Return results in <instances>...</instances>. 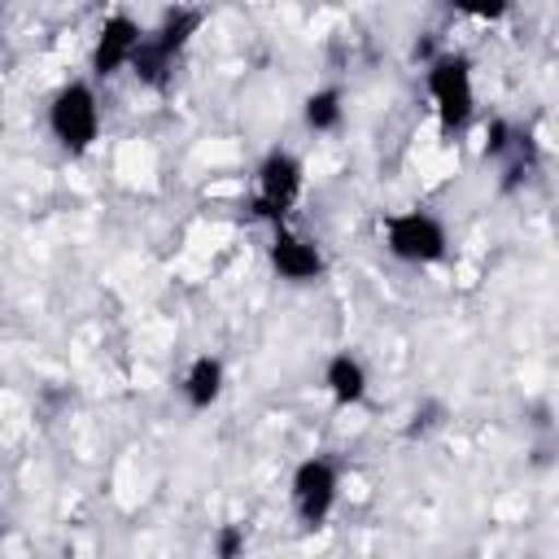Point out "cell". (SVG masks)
<instances>
[{"mask_svg":"<svg viewBox=\"0 0 559 559\" xmlns=\"http://www.w3.org/2000/svg\"><path fill=\"white\" fill-rule=\"evenodd\" d=\"M445 424V406L441 402H419L415 411H411V419H406V437L415 441V437H428V432H437Z\"/></svg>","mask_w":559,"mask_h":559,"instance_id":"obj_13","label":"cell"},{"mask_svg":"<svg viewBox=\"0 0 559 559\" xmlns=\"http://www.w3.org/2000/svg\"><path fill=\"white\" fill-rule=\"evenodd\" d=\"M345 114H349V96L341 83H319L314 92L301 96V127L310 135H336L345 127Z\"/></svg>","mask_w":559,"mask_h":559,"instance_id":"obj_11","label":"cell"},{"mask_svg":"<svg viewBox=\"0 0 559 559\" xmlns=\"http://www.w3.org/2000/svg\"><path fill=\"white\" fill-rule=\"evenodd\" d=\"M384 253L402 266H441L450 258V227L424 205H406L380 218Z\"/></svg>","mask_w":559,"mask_h":559,"instance_id":"obj_5","label":"cell"},{"mask_svg":"<svg viewBox=\"0 0 559 559\" xmlns=\"http://www.w3.org/2000/svg\"><path fill=\"white\" fill-rule=\"evenodd\" d=\"M100 96L92 79H66L52 87L48 105H44V127L48 140L66 153V157H87L100 140Z\"/></svg>","mask_w":559,"mask_h":559,"instance_id":"obj_3","label":"cell"},{"mask_svg":"<svg viewBox=\"0 0 559 559\" xmlns=\"http://www.w3.org/2000/svg\"><path fill=\"white\" fill-rule=\"evenodd\" d=\"M319 384L332 397V406H341V411H354V406H362L371 397V371H367L358 349H332L323 358Z\"/></svg>","mask_w":559,"mask_h":559,"instance_id":"obj_9","label":"cell"},{"mask_svg":"<svg viewBox=\"0 0 559 559\" xmlns=\"http://www.w3.org/2000/svg\"><path fill=\"white\" fill-rule=\"evenodd\" d=\"M341 480H345V472L332 454L297 459V467L288 472V511L306 533L328 528V520L341 507Z\"/></svg>","mask_w":559,"mask_h":559,"instance_id":"obj_6","label":"cell"},{"mask_svg":"<svg viewBox=\"0 0 559 559\" xmlns=\"http://www.w3.org/2000/svg\"><path fill=\"white\" fill-rule=\"evenodd\" d=\"M424 96L441 140H459L476 122V66L463 48H437L424 57Z\"/></svg>","mask_w":559,"mask_h":559,"instance_id":"obj_2","label":"cell"},{"mask_svg":"<svg viewBox=\"0 0 559 559\" xmlns=\"http://www.w3.org/2000/svg\"><path fill=\"white\" fill-rule=\"evenodd\" d=\"M223 393H227V362L218 354H210V349L192 354L188 367L179 371V397H183V406L201 415V411L218 406Z\"/></svg>","mask_w":559,"mask_h":559,"instance_id":"obj_10","label":"cell"},{"mask_svg":"<svg viewBox=\"0 0 559 559\" xmlns=\"http://www.w3.org/2000/svg\"><path fill=\"white\" fill-rule=\"evenodd\" d=\"M201 22H205V9H197V4H170V9H162L157 22L144 26V39H140V48H135L127 74H131L144 92H170L175 70H179V61H183L192 35L201 31Z\"/></svg>","mask_w":559,"mask_h":559,"instance_id":"obj_1","label":"cell"},{"mask_svg":"<svg viewBox=\"0 0 559 559\" xmlns=\"http://www.w3.org/2000/svg\"><path fill=\"white\" fill-rule=\"evenodd\" d=\"M266 266H271L275 280H284L293 288H306V284H319L328 275V253H323V245L310 231H301L297 223H288V227H275L271 231V240H266Z\"/></svg>","mask_w":559,"mask_h":559,"instance_id":"obj_8","label":"cell"},{"mask_svg":"<svg viewBox=\"0 0 559 559\" xmlns=\"http://www.w3.org/2000/svg\"><path fill=\"white\" fill-rule=\"evenodd\" d=\"M144 39V22L127 9H114L96 22V35H92V48H87V79L92 83H109L118 74L131 70V57Z\"/></svg>","mask_w":559,"mask_h":559,"instance_id":"obj_7","label":"cell"},{"mask_svg":"<svg viewBox=\"0 0 559 559\" xmlns=\"http://www.w3.org/2000/svg\"><path fill=\"white\" fill-rule=\"evenodd\" d=\"M210 555L214 559H245L249 555V528L240 520H223L210 533Z\"/></svg>","mask_w":559,"mask_h":559,"instance_id":"obj_12","label":"cell"},{"mask_svg":"<svg viewBox=\"0 0 559 559\" xmlns=\"http://www.w3.org/2000/svg\"><path fill=\"white\" fill-rule=\"evenodd\" d=\"M301 192H306V162L293 148L271 144L253 166V197H249L253 218L266 223L271 231L288 227L301 205Z\"/></svg>","mask_w":559,"mask_h":559,"instance_id":"obj_4","label":"cell"}]
</instances>
